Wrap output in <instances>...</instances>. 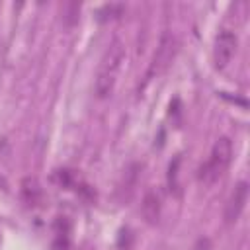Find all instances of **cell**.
Instances as JSON below:
<instances>
[{"label": "cell", "mask_w": 250, "mask_h": 250, "mask_svg": "<svg viewBox=\"0 0 250 250\" xmlns=\"http://www.w3.org/2000/svg\"><path fill=\"white\" fill-rule=\"evenodd\" d=\"M141 213L145 217L146 223H156L158 217H160V195L154 191V189H148L143 197V203H141Z\"/></svg>", "instance_id": "6"}, {"label": "cell", "mask_w": 250, "mask_h": 250, "mask_svg": "<svg viewBox=\"0 0 250 250\" xmlns=\"http://www.w3.org/2000/svg\"><path fill=\"white\" fill-rule=\"evenodd\" d=\"M236 45H238V39L232 31H221L215 39V49H213V59H215V66L217 68H225L234 51H236Z\"/></svg>", "instance_id": "4"}, {"label": "cell", "mask_w": 250, "mask_h": 250, "mask_svg": "<svg viewBox=\"0 0 250 250\" xmlns=\"http://www.w3.org/2000/svg\"><path fill=\"white\" fill-rule=\"evenodd\" d=\"M23 193H25V197H27V201H31V203H35V199L41 195V191H39V186H37V182L35 180H25L23 182Z\"/></svg>", "instance_id": "9"}, {"label": "cell", "mask_w": 250, "mask_h": 250, "mask_svg": "<svg viewBox=\"0 0 250 250\" xmlns=\"http://www.w3.org/2000/svg\"><path fill=\"white\" fill-rule=\"evenodd\" d=\"M232 158V143L229 137H219L211 148L209 160L201 166L199 170V180L203 184H211L217 178H221L225 174V170L229 168Z\"/></svg>", "instance_id": "2"}, {"label": "cell", "mask_w": 250, "mask_h": 250, "mask_svg": "<svg viewBox=\"0 0 250 250\" xmlns=\"http://www.w3.org/2000/svg\"><path fill=\"white\" fill-rule=\"evenodd\" d=\"M123 57H125V45L121 41H113L107 47V51L104 53V57L100 61V66H98V76H96V94H98V98H105V96L111 94L117 72H119L121 62H123Z\"/></svg>", "instance_id": "1"}, {"label": "cell", "mask_w": 250, "mask_h": 250, "mask_svg": "<svg viewBox=\"0 0 250 250\" xmlns=\"http://www.w3.org/2000/svg\"><path fill=\"white\" fill-rule=\"evenodd\" d=\"M123 10H125L123 4H119V2H109V4H104V6L98 10V18H100L102 21H105V20H111V18L121 16Z\"/></svg>", "instance_id": "8"}, {"label": "cell", "mask_w": 250, "mask_h": 250, "mask_svg": "<svg viewBox=\"0 0 250 250\" xmlns=\"http://www.w3.org/2000/svg\"><path fill=\"white\" fill-rule=\"evenodd\" d=\"M246 199H248V184L246 182H238L234 186L229 201H227V207H225V221L227 223H236V219L244 211Z\"/></svg>", "instance_id": "5"}, {"label": "cell", "mask_w": 250, "mask_h": 250, "mask_svg": "<svg viewBox=\"0 0 250 250\" xmlns=\"http://www.w3.org/2000/svg\"><path fill=\"white\" fill-rule=\"evenodd\" d=\"M78 16H80V4L78 2H64L61 6V20L66 27H74L78 23Z\"/></svg>", "instance_id": "7"}, {"label": "cell", "mask_w": 250, "mask_h": 250, "mask_svg": "<svg viewBox=\"0 0 250 250\" xmlns=\"http://www.w3.org/2000/svg\"><path fill=\"white\" fill-rule=\"evenodd\" d=\"M174 55H176V37L170 31H164L160 41H158V47L154 51L152 62H150V74L164 72L168 68V64L172 62Z\"/></svg>", "instance_id": "3"}]
</instances>
